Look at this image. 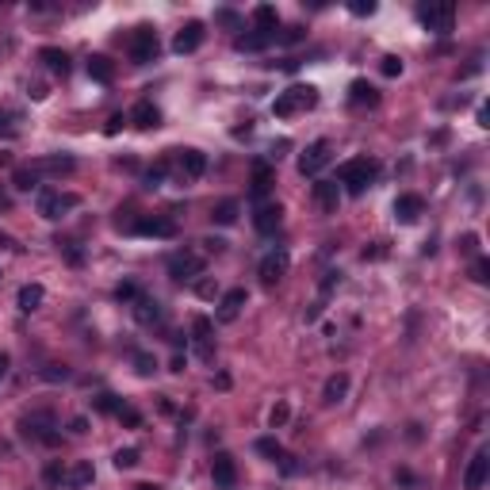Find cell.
Masks as SVG:
<instances>
[{
    "mask_svg": "<svg viewBox=\"0 0 490 490\" xmlns=\"http://www.w3.org/2000/svg\"><path fill=\"white\" fill-rule=\"evenodd\" d=\"M375 176H379V161H372V158H352L337 169V180L345 184L352 196H364L375 184Z\"/></svg>",
    "mask_w": 490,
    "mask_h": 490,
    "instance_id": "cell-1",
    "label": "cell"
},
{
    "mask_svg": "<svg viewBox=\"0 0 490 490\" xmlns=\"http://www.w3.org/2000/svg\"><path fill=\"white\" fill-rule=\"evenodd\" d=\"M314 104H318V88H314V84H291V88H283L280 96H276L272 115L276 119H291V115H299V111H310Z\"/></svg>",
    "mask_w": 490,
    "mask_h": 490,
    "instance_id": "cell-2",
    "label": "cell"
},
{
    "mask_svg": "<svg viewBox=\"0 0 490 490\" xmlns=\"http://www.w3.org/2000/svg\"><path fill=\"white\" fill-rule=\"evenodd\" d=\"M77 196L73 191H54V188H39V215L46 218V223H58L66 211H73L77 207Z\"/></svg>",
    "mask_w": 490,
    "mask_h": 490,
    "instance_id": "cell-3",
    "label": "cell"
},
{
    "mask_svg": "<svg viewBox=\"0 0 490 490\" xmlns=\"http://www.w3.org/2000/svg\"><path fill=\"white\" fill-rule=\"evenodd\" d=\"M417 19H422L429 31H437V35H449L452 31V23H456V4H422L417 8Z\"/></svg>",
    "mask_w": 490,
    "mask_h": 490,
    "instance_id": "cell-4",
    "label": "cell"
},
{
    "mask_svg": "<svg viewBox=\"0 0 490 490\" xmlns=\"http://www.w3.org/2000/svg\"><path fill=\"white\" fill-rule=\"evenodd\" d=\"M158 31L153 27H134V35H131V58L138 62V66H146V62H153L158 58Z\"/></svg>",
    "mask_w": 490,
    "mask_h": 490,
    "instance_id": "cell-5",
    "label": "cell"
},
{
    "mask_svg": "<svg viewBox=\"0 0 490 490\" xmlns=\"http://www.w3.org/2000/svg\"><path fill=\"white\" fill-rule=\"evenodd\" d=\"M288 265H291L288 249H272V253H265V257H261V265H257V276H261V283H265V288H272V283H280L283 276H288Z\"/></svg>",
    "mask_w": 490,
    "mask_h": 490,
    "instance_id": "cell-6",
    "label": "cell"
},
{
    "mask_svg": "<svg viewBox=\"0 0 490 490\" xmlns=\"http://www.w3.org/2000/svg\"><path fill=\"white\" fill-rule=\"evenodd\" d=\"M119 230H134V234H146V238H176V223L165 215H142L138 223H126Z\"/></svg>",
    "mask_w": 490,
    "mask_h": 490,
    "instance_id": "cell-7",
    "label": "cell"
},
{
    "mask_svg": "<svg viewBox=\"0 0 490 490\" xmlns=\"http://www.w3.org/2000/svg\"><path fill=\"white\" fill-rule=\"evenodd\" d=\"M203 265H207V261L191 249L173 253V257H169V276H173V280H196V276H203Z\"/></svg>",
    "mask_w": 490,
    "mask_h": 490,
    "instance_id": "cell-8",
    "label": "cell"
},
{
    "mask_svg": "<svg viewBox=\"0 0 490 490\" xmlns=\"http://www.w3.org/2000/svg\"><path fill=\"white\" fill-rule=\"evenodd\" d=\"M330 158H333V153H330V142H326V138L310 142L307 150H303V158H299V173L303 176H318L326 165H330Z\"/></svg>",
    "mask_w": 490,
    "mask_h": 490,
    "instance_id": "cell-9",
    "label": "cell"
},
{
    "mask_svg": "<svg viewBox=\"0 0 490 490\" xmlns=\"http://www.w3.org/2000/svg\"><path fill=\"white\" fill-rule=\"evenodd\" d=\"M211 333H215V322H211L207 314H196L191 318V341H196V352H200V360H215V345H211Z\"/></svg>",
    "mask_w": 490,
    "mask_h": 490,
    "instance_id": "cell-10",
    "label": "cell"
},
{
    "mask_svg": "<svg viewBox=\"0 0 490 490\" xmlns=\"http://www.w3.org/2000/svg\"><path fill=\"white\" fill-rule=\"evenodd\" d=\"M211 479H215L218 490H234V487H238V464H234L230 452H218V456L211 460Z\"/></svg>",
    "mask_w": 490,
    "mask_h": 490,
    "instance_id": "cell-11",
    "label": "cell"
},
{
    "mask_svg": "<svg viewBox=\"0 0 490 490\" xmlns=\"http://www.w3.org/2000/svg\"><path fill=\"white\" fill-rule=\"evenodd\" d=\"M310 200H314V207L322 211V215H337V203H341L337 180H318L314 188H310Z\"/></svg>",
    "mask_w": 490,
    "mask_h": 490,
    "instance_id": "cell-12",
    "label": "cell"
},
{
    "mask_svg": "<svg viewBox=\"0 0 490 490\" xmlns=\"http://www.w3.org/2000/svg\"><path fill=\"white\" fill-rule=\"evenodd\" d=\"M176 173H180L184 180H200V176L207 173V153H200V150H176Z\"/></svg>",
    "mask_w": 490,
    "mask_h": 490,
    "instance_id": "cell-13",
    "label": "cell"
},
{
    "mask_svg": "<svg viewBox=\"0 0 490 490\" xmlns=\"http://www.w3.org/2000/svg\"><path fill=\"white\" fill-rule=\"evenodd\" d=\"M487 479H490V456H487V449H479L464 471V490H482Z\"/></svg>",
    "mask_w": 490,
    "mask_h": 490,
    "instance_id": "cell-14",
    "label": "cell"
},
{
    "mask_svg": "<svg viewBox=\"0 0 490 490\" xmlns=\"http://www.w3.org/2000/svg\"><path fill=\"white\" fill-rule=\"evenodd\" d=\"M249 303V295H245V288H230L223 291V299H218V322H238L241 307Z\"/></svg>",
    "mask_w": 490,
    "mask_h": 490,
    "instance_id": "cell-15",
    "label": "cell"
},
{
    "mask_svg": "<svg viewBox=\"0 0 490 490\" xmlns=\"http://www.w3.org/2000/svg\"><path fill=\"white\" fill-rule=\"evenodd\" d=\"M203 23L200 19H191V23H184L180 31H176V39H173V50L176 54H191V50H200V42H203Z\"/></svg>",
    "mask_w": 490,
    "mask_h": 490,
    "instance_id": "cell-16",
    "label": "cell"
},
{
    "mask_svg": "<svg viewBox=\"0 0 490 490\" xmlns=\"http://www.w3.org/2000/svg\"><path fill=\"white\" fill-rule=\"evenodd\" d=\"M23 433H27V437H35V440H42V444H58V440H62V433H54V425H50V414L27 417Z\"/></svg>",
    "mask_w": 490,
    "mask_h": 490,
    "instance_id": "cell-17",
    "label": "cell"
},
{
    "mask_svg": "<svg viewBox=\"0 0 490 490\" xmlns=\"http://www.w3.org/2000/svg\"><path fill=\"white\" fill-rule=\"evenodd\" d=\"M31 169L39 176H69L77 169V161L73 158H62V153H54V158H39V161H31Z\"/></svg>",
    "mask_w": 490,
    "mask_h": 490,
    "instance_id": "cell-18",
    "label": "cell"
},
{
    "mask_svg": "<svg viewBox=\"0 0 490 490\" xmlns=\"http://www.w3.org/2000/svg\"><path fill=\"white\" fill-rule=\"evenodd\" d=\"M283 223V207L280 203H257V215H253V226H257L261 234H276V226Z\"/></svg>",
    "mask_w": 490,
    "mask_h": 490,
    "instance_id": "cell-19",
    "label": "cell"
},
{
    "mask_svg": "<svg viewBox=\"0 0 490 490\" xmlns=\"http://www.w3.org/2000/svg\"><path fill=\"white\" fill-rule=\"evenodd\" d=\"M126 123H134L138 131H153V126H161V111L150 100H138L131 108V115H126Z\"/></svg>",
    "mask_w": 490,
    "mask_h": 490,
    "instance_id": "cell-20",
    "label": "cell"
},
{
    "mask_svg": "<svg viewBox=\"0 0 490 490\" xmlns=\"http://www.w3.org/2000/svg\"><path fill=\"white\" fill-rule=\"evenodd\" d=\"M422 215H425V200H422V196L406 191V196L395 200V218H399V223H417Z\"/></svg>",
    "mask_w": 490,
    "mask_h": 490,
    "instance_id": "cell-21",
    "label": "cell"
},
{
    "mask_svg": "<svg viewBox=\"0 0 490 490\" xmlns=\"http://www.w3.org/2000/svg\"><path fill=\"white\" fill-rule=\"evenodd\" d=\"M272 42H276V31H245V35L234 39V46L245 50V54H257V50H265V46H272Z\"/></svg>",
    "mask_w": 490,
    "mask_h": 490,
    "instance_id": "cell-22",
    "label": "cell"
},
{
    "mask_svg": "<svg viewBox=\"0 0 490 490\" xmlns=\"http://www.w3.org/2000/svg\"><path fill=\"white\" fill-rule=\"evenodd\" d=\"M92 479H96V471H92L88 460H77V464L66 471V487H69V490H84V487H92Z\"/></svg>",
    "mask_w": 490,
    "mask_h": 490,
    "instance_id": "cell-23",
    "label": "cell"
},
{
    "mask_svg": "<svg viewBox=\"0 0 490 490\" xmlns=\"http://www.w3.org/2000/svg\"><path fill=\"white\" fill-rule=\"evenodd\" d=\"M349 100H352V108H375V104H379V92H375L368 81H352L349 84Z\"/></svg>",
    "mask_w": 490,
    "mask_h": 490,
    "instance_id": "cell-24",
    "label": "cell"
},
{
    "mask_svg": "<svg viewBox=\"0 0 490 490\" xmlns=\"http://www.w3.org/2000/svg\"><path fill=\"white\" fill-rule=\"evenodd\" d=\"M268 188H272V165H268V161H257V165H253V200L265 203Z\"/></svg>",
    "mask_w": 490,
    "mask_h": 490,
    "instance_id": "cell-25",
    "label": "cell"
},
{
    "mask_svg": "<svg viewBox=\"0 0 490 490\" xmlns=\"http://www.w3.org/2000/svg\"><path fill=\"white\" fill-rule=\"evenodd\" d=\"M134 318H138V326H153V322H161V307H158V299H150V295H138V299H134Z\"/></svg>",
    "mask_w": 490,
    "mask_h": 490,
    "instance_id": "cell-26",
    "label": "cell"
},
{
    "mask_svg": "<svg viewBox=\"0 0 490 490\" xmlns=\"http://www.w3.org/2000/svg\"><path fill=\"white\" fill-rule=\"evenodd\" d=\"M42 295H46V291H42V283H23V288H19V295H16L19 310H23V314L39 310L42 307Z\"/></svg>",
    "mask_w": 490,
    "mask_h": 490,
    "instance_id": "cell-27",
    "label": "cell"
},
{
    "mask_svg": "<svg viewBox=\"0 0 490 490\" xmlns=\"http://www.w3.org/2000/svg\"><path fill=\"white\" fill-rule=\"evenodd\" d=\"M88 77L100 84H111L115 81V66H111V58H104V54H92L88 58Z\"/></svg>",
    "mask_w": 490,
    "mask_h": 490,
    "instance_id": "cell-28",
    "label": "cell"
},
{
    "mask_svg": "<svg viewBox=\"0 0 490 490\" xmlns=\"http://www.w3.org/2000/svg\"><path fill=\"white\" fill-rule=\"evenodd\" d=\"M39 62H46V69H50V73H62V77L69 73V54L58 50V46H42Z\"/></svg>",
    "mask_w": 490,
    "mask_h": 490,
    "instance_id": "cell-29",
    "label": "cell"
},
{
    "mask_svg": "<svg viewBox=\"0 0 490 490\" xmlns=\"http://www.w3.org/2000/svg\"><path fill=\"white\" fill-rule=\"evenodd\" d=\"M39 180H42V176L35 173L31 165H16V169H12V188H16V191H39Z\"/></svg>",
    "mask_w": 490,
    "mask_h": 490,
    "instance_id": "cell-30",
    "label": "cell"
},
{
    "mask_svg": "<svg viewBox=\"0 0 490 490\" xmlns=\"http://www.w3.org/2000/svg\"><path fill=\"white\" fill-rule=\"evenodd\" d=\"M345 395H349V375H345V372L330 375V379H326V387H322V399L326 402H341Z\"/></svg>",
    "mask_w": 490,
    "mask_h": 490,
    "instance_id": "cell-31",
    "label": "cell"
},
{
    "mask_svg": "<svg viewBox=\"0 0 490 490\" xmlns=\"http://www.w3.org/2000/svg\"><path fill=\"white\" fill-rule=\"evenodd\" d=\"M238 215H241V203L238 200H223V203H215V207H211V218H215L218 226H234V223H238Z\"/></svg>",
    "mask_w": 490,
    "mask_h": 490,
    "instance_id": "cell-32",
    "label": "cell"
},
{
    "mask_svg": "<svg viewBox=\"0 0 490 490\" xmlns=\"http://www.w3.org/2000/svg\"><path fill=\"white\" fill-rule=\"evenodd\" d=\"M253 23H257V31H276V27H280V16H276L272 4H257V8H253Z\"/></svg>",
    "mask_w": 490,
    "mask_h": 490,
    "instance_id": "cell-33",
    "label": "cell"
},
{
    "mask_svg": "<svg viewBox=\"0 0 490 490\" xmlns=\"http://www.w3.org/2000/svg\"><path fill=\"white\" fill-rule=\"evenodd\" d=\"M257 452H261V456H268V460H283V456H288V452H283V444L276 437H261L257 440Z\"/></svg>",
    "mask_w": 490,
    "mask_h": 490,
    "instance_id": "cell-34",
    "label": "cell"
},
{
    "mask_svg": "<svg viewBox=\"0 0 490 490\" xmlns=\"http://www.w3.org/2000/svg\"><path fill=\"white\" fill-rule=\"evenodd\" d=\"M58 249L66 253V261H69V265H84V249L77 245L73 238H58Z\"/></svg>",
    "mask_w": 490,
    "mask_h": 490,
    "instance_id": "cell-35",
    "label": "cell"
},
{
    "mask_svg": "<svg viewBox=\"0 0 490 490\" xmlns=\"http://www.w3.org/2000/svg\"><path fill=\"white\" fill-rule=\"evenodd\" d=\"M288 422H291V406L288 402H276V406L268 410V425H272V429H283Z\"/></svg>",
    "mask_w": 490,
    "mask_h": 490,
    "instance_id": "cell-36",
    "label": "cell"
},
{
    "mask_svg": "<svg viewBox=\"0 0 490 490\" xmlns=\"http://www.w3.org/2000/svg\"><path fill=\"white\" fill-rule=\"evenodd\" d=\"M134 372H138V375H153V372H158V360H153L150 352H134Z\"/></svg>",
    "mask_w": 490,
    "mask_h": 490,
    "instance_id": "cell-37",
    "label": "cell"
},
{
    "mask_svg": "<svg viewBox=\"0 0 490 490\" xmlns=\"http://www.w3.org/2000/svg\"><path fill=\"white\" fill-rule=\"evenodd\" d=\"M134 464H138V449H119L115 452V467H119V471H131Z\"/></svg>",
    "mask_w": 490,
    "mask_h": 490,
    "instance_id": "cell-38",
    "label": "cell"
},
{
    "mask_svg": "<svg viewBox=\"0 0 490 490\" xmlns=\"http://www.w3.org/2000/svg\"><path fill=\"white\" fill-rule=\"evenodd\" d=\"M119 422H123L126 425V429H138V425H142V414H138V410H134V406H126V402H123V406H119Z\"/></svg>",
    "mask_w": 490,
    "mask_h": 490,
    "instance_id": "cell-39",
    "label": "cell"
},
{
    "mask_svg": "<svg viewBox=\"0 0 490 490\" xmlns=\"http://www.w3.org/2000/svg\"><path fill=\"white\" fill-rule=\"evenodd\" d=\"M471 280H475V283H487V280H490V261H487V257H475V261H471Z\"/></svg>",
    "mask_w": 490,
    "mask_h": 490,
    "instance_id": "cell-40",
    "label": "cell"
},
{
    "mask_svg": "<svg viewBox=\"0 0 490 490\" xmlns=\"http://www.w3.org/2000/svg\"><path fill=\"white\" fill-rule=\"evenodd\" d=\"M92 406L100 410V414H119V406H123V399H115V395H100V399L92 402Z\"/></svg>",
    "mask_w": 490,
    "mask_h": 490,
    "instance_id": "cell-41",
    "label": "cell"
},
{
    "mask_svg": "<svg viewBox=\"0 0 490 490\" xmlns=\"http://www.w3.org/2000/svg\"><path fill=\"white\" fill-rule=\"evenodd\" d=\"M460 253L464 257H479V234H464L460 238Z\"/></svg>",
    "mask_w": 490,
    "mask_h": 490,
    "instance_id": "cell-42",
    "label": "cell"
},
{
    "mask_svg": "<svg viewBox=\"0 0 490 490\" xmlns=\"http://www.w3.org/2000/svg\"><path fill=\"white\" fill-rule=\"evenodd\" d=\"M165 173H169V161H158V165L146 173V184H150V188H158V184L165 180Z\"/></svg>",
    "mask_w": 490,
    "mask_h": 490,
    "instance_id": "cell-43",
    "label": "cell"
},
{
    "mask_svg": "<svg viewBox=\"0 0 490 490\" xmlns=\"http://www.w3.org/2000/svg\"><path fill=\"white\" fill-rule=\"evenodd\" d=\"M349 12H352V16H360V19H364V16H375V0H352Z\"/></svg>",
    "mask_w": 490,
    "mask_h": 490,
    "instance_id": "cell-44",
    "label": "cell"
},
{
    "mask_svg": "<svg viewBox=\"0 0 490 490\" xmlns=\"http://www.w3.org/2000/svg\"><path fill=\"white\" fill-rule=\"evenodd\" d=\"M215 23H223V27H241V16H238V12H230V8H218V12H215Z\"/></svg>",
    "mask_w": 490,
    "mask_h": 490,
    "instance_id": "cell-45",
    "label": "cell"
},
{
    "mask_svg": "<svg viewBox=\"0 0 490 490\" xmlns=\"http://www.w3.org/2000/svg\"><path fill=\"white\" fill-rule=\"evenodd\" d=\"M138 295H142V291L134 288V283H119V288H115V299H119V303H134Z\"/></svg>",
    "mask_w": 490,
    "mask_h": 490,
    "instance_id": "cell-46",
    "label": "cell"
},
{
    "mask_svg": "<svg viewBox=\"0 0 490 490\" xmlns=\"http://www.w3.org/2000/svg\"><path fill=\"white\" fill-rule=\"evenodd\" d=\"M379 69H383V77H399V73H402V58H395V54H387Z\"/></svg>",
    "mask_w": 490,
    "mask_h": 490,
    "instance_id": "cell-47",
    "label": "cell"
},
{
    "mask_svg": "<svg viewBox=\"0 0 490 490\" xmlns=\"http://www.w3.org/2000/svg\"><path fill=\"white\" fill-rule=\"evenodd\" d=\"M66 375H69V368H62V364H46V368H42V379H50V383L66 379Z\"/></svg>",
    "mask_w": 490,
    "mask_h": 490,
    "instance_id": "cell-48",
    "label": "cell"
},
{
    "mask_svg": "<svg viewBox=\"0 0 490 490\" xmlns=\"http://www.w3.org/2000/svg\"><path fill=\"white\" fill-rule=\"evenodd\" d=\"M303 39V27H288V31H276V42H288V46H291V42H299Z\"/></svg>",
    "mask_w": 490,
    "mask_h": 490,
    "instance_id": "cell-49",
    "label": "cell"
},
{
    "mask_svg": "<svg viewBox=\"0 0 490 490\" xmlns=\"http://www.w3.org/2000/svg\"><path fill=\"white\" fill-rule=\"evenodd\" d=\"M196 291H200V299H215V295H218V283H215V280H200V288H196Z\"/></svg>",
    "mask_w": 490,
    "mask_h": 490,
    "instance_id": "cell-50",
    "label": "cell"
},
{
    "mask_svg": "<svg viewBox=\"0 0 490 490\" xmlns=\"http://www.w3.org/2000/svg\"><path fill=\"white\" fill-rule=\"evenodd\" d=\"M0 249H8V253H19V241L12 238V234H4V230H0Z\"/></svg>",
    "mask_w": 490,
    "mask_h": 490,
    "instance_id": "cell-51",
    "label": "cell"
},
{
    "mask_svg": "<svg viewBox=\"0 0 490 490\" xmlns=\"http://www.w3.org/2000/svg\"><path fill=\"white\" fill-rule=\"evenodd\" d=\"M27 96H31V100H46V84H27Z\"/></svg>",
    "mask_w": 490,
    "mask_h": 490,
    "instance_id": "cell-52",
    "label": "cell"
},
{
    "mask_svg": "<svg viewBox=\"0 0 490 490\" xmlns=\"http://www.w3.org/2000/svg\"><path fill=\"white\" fill-rule=\"evenodd\" d=\"M123 123H126L123 115H111V119H108V126H104V131H108V134H119V131H123Z\"/></svg>",
    "mask_w": 490,
    "mask_h": 490,
    "instance_id": "cell-53",
    "label": "cell"
},
{
    "mask_svg": "<svg viewBox=\"0 0 490 490\" xmlns=\"http://www.w3.org/2000/svg\"><path fill=\"white\" fill-rule=\"evenodd\" d=\"M46 479H50V482H66V471H62L58 464H50V467H46Z\"/></svg>",
    "mask_w": 490,
    "mask_h": 490,
    "instance_id": "cell-54",
    "label": "cell"
},
{
    "mask_svg": "<svg viewBox=\"0 0 490 490\" xmlns=\"http://www.w3.org/2000/svg\"><path fill=\"white\" fill-rule=\"evenodd\" d=\"M383 253H387V249H383V241H375L372 249H364V261H379Z\"/></svg>",
    "mask_w": 490,
    "mask_h": 490,
    "instance_id": "cell-55",
    "label": "cell"
},
{
    "mask_svg": "<svg viewBox=\"0 0 490 490\" xmlns=\"http://www.w3.org/2000/svg\"><path fill=\"white\" fill-rule=\"evenodd\" d=\"M69 433H77V437L88 433V422H84V417H73V422H69Z\"/></svg>",
    "mask_w": 490,
    "mask_h": 490,
    "instance_id": "cell-56",
    "label": "cell"
},
{
    "mask_svg": "<svg viewBox=\"0 0 490 490\" xmlns=\"http://www.w3.org/2000/svg\"><path fill=\"white\" fill-rule=\"evenodd\" d=\"M8 368H12V357L8 352H0V383L8 379Z\"/></svg>",
    "mask_w": 490,
    "mask_h": 490,
    "instance_id": "cell-57",
    "label": "cell"
},
{
    "mask_svg": "<svg viewBox=\"0 0 490 490\" xmlns=\"http://www.w3.org/2000/svg\"><path fill=\"white\" fill-rule=\"evenodd\" d=\"M203 245H207V253H218V249H223V245H226V241H223V238H207V241H203Z\"/></svg>",
    "mask_w": 490,
    "mask_h": 490,
    "instance_id": "cell-58",
    "label": "cell"
},
{
    "mask_svg": "<svg viewBox=\"0 0 490 490\" xmlns=\"http://www.w3.org/2000/svg\"><path fill=\"white\" fill-rule=\"evenodd\" d=\"M8 207H12V200L4 196V188H0V211H8Z\"/></svg>",
    "mask_w": 490,
    "mask_h": 490,
    "instance_id": "cell-59",
    "label": "cell"
},
{
    "mask_svg": "<svg viewBox=\"0 0 490 490\" xmlns=\"http://www.w3.org/2000/svg\"><path fill=\"white\" fill-rule=\"evenodd\" d=\"M134 490H158V487H153V482H142V487H134Z\"/></svg>",
    "mask_w": 490,
    "mask_h": 490,
    "instance_id": "cell-60",
    "label": "cell"
}]
</instances>
